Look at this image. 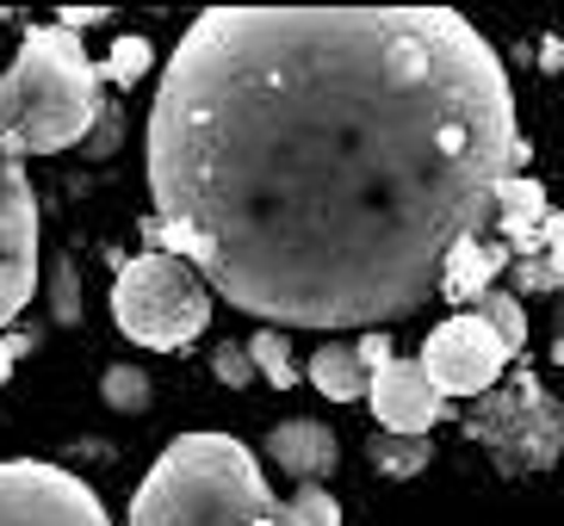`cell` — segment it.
Here are the masks:
<instances>
[{
	"mask_svg": "<svg viewBox=\"0 0 564 526\" xmlns=\"http://www.w3.org/2000/svg\"><path fill=\"white\" fill-rule=\"evenodd\" d=\"M143 242L267 329H360L441 297L528 167L497 44L453 7H212L150 106Z\"/></svg>",
	"mask_w": 564,
	"mask_h": 526,
	"instance_id": "cell-1",
	"label": "cell"
},
{
	"mask_svg": "<svg viewBox=\"0 0 564 526\" xmlns=\"http://www.w3.org/2000/svg\"><path fill=\"white\" fill-rule=\"evenodd\" d=\"M131 526H299L292 502L230 434H181L155 452L131 495Z\"/></svg>",
	"mask_w": 564,
	"mask_h": 526,
	"instance_id": "cell-2",
	"label": "cell"
},
{
	"mask_svg": "<svg viewBox=\"0 0 564 526\" xmlns=\"http://www.w3.org/2000/svg\"><path fill=\"white\" fill-rule=\"evenodd\" d=\"M100 63L63 25H32L13 68L0 75V143L13 155H63L94 136L106 112Z\"/></svg>",
	"mask_w": 564,
	"mask_h": 526,
	"instance_id": "cell-3",
	"label": "cell"
},
{
	"mask_svg": "<svg viewBox=\"0 0 564 526\" xmlns=\"http://www.w3.org/2000/svg\"><path fill=\"white\" fill-rule=\"evenodd\" d=\"M459 434L497 459L502 478H546L552 464H564V403L540 384L528 353L509 365L497 391L459 415Z\"/></svg>",
	"mask_w": 564,
	"mask_h": 526,
	"instance_id": "cell-4",
	"label": "cell"
},
{
	"mask_svg": "<svg viewBox=\"0 0 564 526\" xmlns=\"http://www.w3.org/2000/svg\"><path fill=\"white\" fill-rule=\"evenodd\" d=\"M212 285L167 248H143L131 261H118L112 280V322L150 353H181L199 341L212 322Z\"/></svg>",
	"mask_w": 564,
	"mask_h": 526,
	"instance_id": "cell-5",
	"label": "cell"
},
{
	"mask_svg": "<svg viewBox=\"0 0 564 526\" xmlns=\"http://www.w3.org/2000/svg\"><path fill=\"white\" fill-rule=\"evenodd\" d=\"M422 372H429V384L441 396H465V403H478V396H490L502 379H509L514 353L502 347V335L484 322L478 310H459L447 316L441 329H429V341H422Z\"/></svg>",
	"mask_w": 564,
	"mask_h": 526,
	"instance_id": "cell-6",
	"label": "cell"
},
{
	"mask_svg": "<svg viewBox=\"0 0 564 526\" xmlns=\"http://www.w3.org/2000/svg\"><path fill=\"white\" fill-rule=\"evenodd\" d=\"M0 526H112L94 483L63 464L7 459L0 464Z\"/></svg>",
	"mask_w": 564,
	"mask_h": 526,
	"instance_id": "cell-7",
	"label": "cell"
},
{
	"mask_svg": "<svg viewBox=\"0 0 564 526\" xmlns=\"http://www.w3.org/2000/svg\"><path fill=\"white\" fill-rule=\"evenodd\" d=\"M37 292V193L25 174V155L0 143V329L19 322V310Z\"/></svg>",
	"mask_w": 564,
	"mask_h": 526,
	"instance_id": "cell-8",
	"label": "cell"
},
{
	"mask_svg": "<svg viewBox=\"0 0 564 526\" xmlns=\"http://www.w3.org/2000/svg\"><path fill=\"white\" fill-rule=\"evenodd\" d=\"M366 403H372V421H379V434H410V440H429L434 421H453L447 415V396L429 384V372H422V360H391L384 372H372V391H366Z\"/></svg>",
	"mask_w": 564,
	"mask_h": 526,
	"instance_id": "cell-9",
	"label": "cell"
},
{
	"mask_svg": "<svg viewBox=\"0 0 564 526\" xmlns=\"http://www.w3.org/2000/svg\"><path fill=\"white\" fill-rule=\"evenodd\" d=\"M509 266H514L509 242H497V235H490V242H484V235H465L447 254V266H441V297L453 304V316L478 310V297L509 280Z\"/></svg>",
	"mask_w": 564,
	"mask_h": 526,
	"instance_id": "cell-10",
	"label": "cell"
},
{
	"mask_svg": "<svg viewBox=\"0 0 564 526\" xmlns=\"http://www.w3.org/2000/svg\"><path fill=\"white\" fill-rule=\"evenodd\" d=\"M546 186L533 180V174H509V180L497 186V242H509L514 261H533V254H546Z\"/></svg>",
	"mask_w": 564,
	"mask_h": 526,
	"instance_id": "cell-11",
	"label": "cell"
},
{
	"mask_svg": "<svg viewBox=\"0 0 564 526\" xmlns=\"http://www.w3.org/2000/svg\"><path fill=\"white\" fill-rule=\"evenodd\" d=\"M261 452L280 464L285 478H299V483H323L335 471V459H341V446H335L329 421H311V415L280 421V428L261 440Z\"/></svg>",
	"mask_w": 564,
	"mask_h": 526,
	"instance_id": "cell-12",
	"label": "cell"
},
{
	"mask_svg": "<svg viewBox=\"0 0 564 526\" xmlns=\"http://www.w3.org/2000/svg\"><path fill=\"white\" fill-rule=\"evenodd\" d=\"M311 384L329 396V403H360V396L372 391V372L360 365V353H354L348 341H329V347L311 353Z\"/></svg>",
	"mask_w": 564,
	"mask_h": 526,
	"instance_id": "cell-13",
	"label": "cell"
},
{
	"mask_svg": "<svg viewBox=\"0 0 564 526\" xmlns=\"http://www.w3.org/2000/svg\"><path fill=\"white\" fill-rule=\"evenodd\" d=\"M366 459H372V471L391 483H410L422 478L434 464V440H410V434H372L366 440Z\"/></svg>",
	"mask_w": 564,
	"mask_h": 526,
	"instance_id": "cell-14",
	"label": "cell"
},
{
	"mask_svg": "<svg viewBox=\"0 0 564 526\" xmlns=\"http://www.w3.org/2000/svg\"><path fill=\"white\" fill-rule=\"evenodd\" d=\"M478 316H484V322H490V329L502 335V347H509L514 360L528 353V304H521V297H514L509 285H497V292H484V297H478Z\"/></svg>",
	"mask_w": 564,
	"mask_h": 526,
	"instance_id": "cell-15",
	"label": "cell"
},
{
	"mask_svg": "<svg viewBox=\"0 0 564 526\" xmlns=\"http://www.w3.org/2000/svg\"><path fill=\"white\" fill-rule=\"evenodd\" d=\"M100 396H106V409H118V415H143L155 403V384L143 365H106Z\"/></svg>",
	"mask_w": 564,
	"mask_h": 526,
	"instance_id": "cell-16",
	"label": "cell"
},
{
	"mask_svg": "<svg viewBox=\"0 0 564 526\" xmlns=\"http://www.w3.org/2000/svg\"><path fill=\"white\" fill-rule=\"evenodd\" d=\"M150 68H155V44H150V37H137V32H124L112 50H106L100 75H106L112 87H137L143 75H150Z\"/></svg>",
	"mask_w": 564,
	"mask_h": 526,
	"instance_id": "cell-17",
	"label": "cell"
},
{
	"mask_svg": "<svg viewBox=\"0 0 564 526\" xmlns=\"http://www.w3.org/2000/svg\"><path fill=\"white\" fill-rule=\"evenodd\" d=\"M249 353H254V372H261L273 391H292V384H299V365H292V347H285L280 329H261L249 341Z\"/></svg>",
	"mask_w": 564,
	"mask_h": 526,
	"instance_id": "cell-18",
	"label": "cell"
},
{
	"mask_svg": "<svg viewBox=\"0 0 564 526\" xmlns=\"http://www.w3.org/2000/svg\"><path fill=\"white\" fill-rule=\"evenodd\" d=\"M82 273H75V261H68V254H56L51 261V322L56 329H75V322H82Z\"/></svg>",
	"mask_w": 564,
	"mask_h": 526,
	"instance_id": "cell-19",
	"label": "cell"
},
{
	"mask_svg": "<svg viewBox=\"0 0 564 526\" xmlns=\"http://www.w3.org/2000/svg\"><path fill=\"white\" fill-rule=\"evenodd\" d=\"M212 372H217V384H230V391H242V384L261 379V372H254V353L249 347H236V341H224L212 353Z\"/></svg>",
	"mask_w": 564,
	"mask_h": 526,
	"instance_id": "cell-20",
	"label": "cell"
},
{
	"mask_svg": "<svg viewBox=\"0 0 564 526\" xmlns=\"http://www.w3.org/2000/svg\"><path fill=\"white\" fill-rule=\"evenodd\" d=\"M118 143H124V112L106 99L100 124H94V136H87V155H94V162H106V155H118Z\"/></svg>",
	"mask_w": 564,
	"mask_h": 526,
	"instance_id": "cell-21",
	"label": "cell"
},
{
	"mask_svg": "<svg viewBox=\"0 0 564 526\" xmlns=\"http://www.w3.org/2000/svg\"><path fill=\"white\" fill-rule=\"evenodd\" d=\"M354 353H360V365H366V372H384V365H391V360H398V347H391V335H360V341H354Z\"/></svg>",
	"mask_w": 564,
	"mask_h": 526,
	"instance_id": "cell-22",
	"label": "cell"
},
{
	"mask_svg": "<svg viewBox=\"0 0 564 526\" xmlns=\"http://www.w3.org/2000/svg\"><path fill=\"white\" fill-rule=\"evenodd\" d=\"M106 19H112V7H63V13H56V25L82 37L87 25H106Z\"/></svg>",
	"mask_w": 564,
	"mask_h": 526,
	"instance_id": "cell-23",
	"label": "cell"
},
{
	"mask_svg": "<svg viewBox=\"0 0 564 526\" xmlns=\"http://www.w3.org/2000/svg\"><path fill=\"white\" fill-rule=\"evenodd\" d=\"M540 68H546V75H564V37H546V44H540Z\"/></svg>",
	"mask_w": 564,
	"mask_h": 526,
	"instance_id": "cell-24",
	"label": "cell"
},
{
	"mask_svg": "<svg viewBox=\"0 0 564 526\" xmlns=\"http://www.w3.org/2000/svg\"><path fill=\"white\" fill-rule=\"evenodd\" d=\"M552 365L564 372V297H558V310H552Z\"/></svg>",
	"mask_w": 564,
	"mask_h": 526,
	"instance_id": "cell-25",
	"label": "cell"
},
{
	"mask_svg": "<svg viewBox=\"0 0 564 526\" xmlns=\"http://www.w3.org/2000/svg\"><path fill=\"white\" fill-rule=\"evenodd\" d=\"M13 365H19V353H13V341H7V335H0V384L13 379Z\"/></svg>",
	"mask_w": 564,
	"mask_h": 526,
	"instance_id": "cell-26",
	"label": "cell"
},
{
	"mask_svg": "<svg viewBox=\"0 0 564 526\" xmlns=\"http://www.w3.org/2000/svg\"><path fill=\"white\" fill-rule=\"evenodd\" d=\"M7 19H13V13H7V7H0V25H7Z\"/></svg>",
	"mask_w": 564,
	"mask_h": 526,
	"instance_id": "cell-27",
	"label": "cell"
}]
</instances>
